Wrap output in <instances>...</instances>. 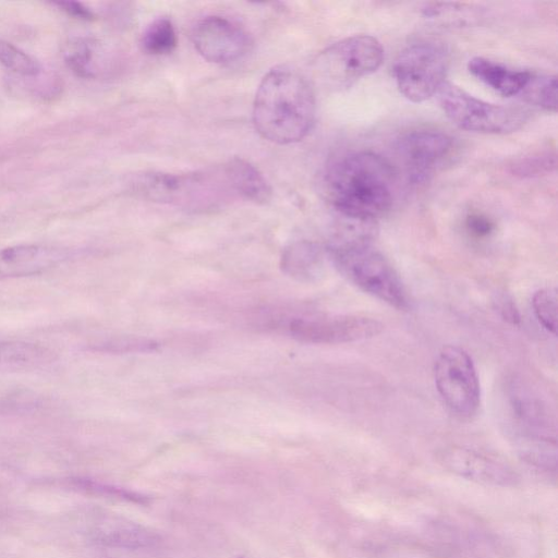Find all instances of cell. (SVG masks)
I'll return each mask as SVG.
<instances>
[{
	"instance_id": "30bf717a",
	"label": "cell",
	"mask_w": 558,
	"mask_h": 558,
	"mask_svg": "<svg viewBox=\"0 0 558 558\" xmlns=\"http://www.w3.org/2000/svg\"><path fill=\"white\" fill-rule=\"evenodd\" d=\"M507 402L517 447L557 442L555 415L537 391L520 379H512L507 388Z\"/></svg>"
},
{
	"instance_id": "4fadbf2b",
	"label": "cell",
	"mask_w": 558,
	"mask_h": 558,
	"mask_svg": "<svg viewBox=\"0 0 558 558\" xmlns=\"http://www.w3.org/2000/svg\"><path fill=\"white\" fill-rule=\"evenodd\" d=\"M438 459L447 470L469 481L504 487L520 481L511 466L473 449L448 447L439 452Z\"/></svg>"
},
{
	"instance_id": "8992f818",
	"label": "cell",
	"mask_w": 558,
	"mask_h": 558,
	"mask_svg": "<svg viewBox=\"0 0 558 558\" xmlns=\"http://www.w3.org/2000/svg\"><path fill=\"white\" fill-rule=\"evenodd\" d=\"M448 63L447 49L437 41L423 40L407 46L392 66L399 92L413 102L430 98L446 82Z\"/></svg>"
},
{
	"instance_id": "f546056e",
	"label": "cell",
	"mask_w": 558,
	"mask_h": 558,
	"mask_svg": "<svg viewBox=\"0 0 558 558\" xmlns=\"http://www.w3.org/2000/svg\"><path fill=\"white\" fill-rule=\"evenodd\" d=\"M53 4L58 5L62 11H64L69 15H72L76 19L92 20L94 16L93 12L80 2L57 1V2H53Z\"/></svg>"
},
{
	"instance_id": "7a4b0ae2",
	"label": "cell",
	"mask_w": 558,
	"mask_h": 558,
	"mask_svg": "<svg viewBox=\"0 0 558 558\" xmlns=\"http://www.w3.org/2000/svg\"><path fill=\"white\" fill-rule=\"evenodd\" d=\"M316 112L314 92L298 71L280 65L260 81L253 102V124L258 134L276 144H292L311 131Z\"/></svg>"
},
{
	"instance_id": "4316f807",
	"label": "cell",
	"mask_w": 558,
	"mask_h": 558,
	"mask_svg": "<svg viewBox=\"0 0 558 558\" xmlns=\"http://www.w3.org/2000/svg\"><path fill=\"white\" fill-rule=\"evenodd\" d=\"M534 314L539 324L550 333L557 331L558 298L555 288H543L532 299Z\"/></svg>"
},
{
	"instance_id": "ffe728a7",
	"label": "cell",
	"mask_w": 558,
	"mask_h": 558,
	"mask_svg": "<svg viewBox=\"0 0 558 558\" xmlns=\"http://www.w3.org/2000/svg\"><path fill=\"white\" fill-rule=\"evenodd\" d=\"M104 50L95 41L77 38L66 45L64 60L81 77H96L101 72Z\"/></svg>"
},
{
	"instance_id": "ac0fdd59",
	"label": "cell",
	"mask_w": 558,
	"mask_h": 558,
	"mask_svg": "<svg viewBox=\"0 0 558 558\" xmlns=\"http://www.w3.org/2000/svg\"><path fill=\"white\" fill-rule=\"evenodd\" d=\"M58 359L50 348L27 341H0V371H29Z\"/></svg>"
},
{
	"instance_id": "9c48e42d",
	"label": "cell",
	"mask_w": 558,
	"mask_h": 558,
	"mask_svg": "<svg viewBox=\"0 0 558 558\" xmlns=\"http://www.w3.org/2000/svg\"><path fill=\"white\" fill-rule=\"evenodd\" d=\"M453 149V138L436 130L408 132L395 145L398 166L413 184L428 181L449 160Z\"/></svg>"
},
{
	"instance_id": "4dcf8cb0",
	"label": "cell",
	"mask_w": 558,
	"mask_h": 558,
	"mask_svg": "<svg viewBox=\"0 0 558 558\" xmlns=\"http://www.w3.org/2000/svg\"><path fill=\"white\" fill-rule=\"evenodd\" d=\"M232 558H258V557H255V556H250V555H236Z\"/></svg>"
},
{
	"instance_id": "5b68a950",
	"label": "cell",
	"mask_w": 558,
	"mask_h": 558,
	"mask_svg": "<svg viewBox=\"0 0 558 558\" xmlns=\"http://www.w3.org/2000/svg\"><path fill=\"white\" fill-rule=\"evenodd\" d=\"M437 95L446 116L465 131L505 134L520 129L527 119L522 109L483 101L447 81Z\"/></svg>"
},
{
	"instance_id": "9a60e30c",
	"label": "cell",
	"mask_w": 558,
	"mask_h": 558,
	"mask_svg": "<svg viewBox=\"0 0 558 558\" xmlns=\"http://www.w3.org/2000/svg\"><path fill=\"white\" fill-rule=\"evenodd\" d=\"M70 253L34 244L0 250V280L39 275L63 263Z\"/></svg>"
},
{
	"instance_id": "484cf974",
	"label": "cell",
	"mask_w": 558,
	"mask_h": 558,
	"mask_svg": "<svg viewBox=\"0 0 558 558\" xmlns=\"http://www.w3.org/2000/svg\"><path fill=\"white\" fill-rule=\"evenodd\" d=\"M0 62L22 76H36L40 72L37 60L5 40H0Z\"/></svg>"
},
{
	"instance_id": "5bb4252c",
	"label": "cell",
	"mask_w": 558,
	"mask_h": 558,
	"mask_svg": "<svg viewBox=\"0 0 558 558\" xmlns=\"http://www.w3.org/2000/svg\"><path fill=\"white\" fill-rule=\"evenodd\" d=\"M88 534L102 546L128 550L153 548L161 541L159 534L151 529L114 514L96 518Z\"/></svg>"
},
{
	"instance_id": "52a82bcc",
	"label": "cell",
	"mask_w": 558,
	"mask_h": 558,
	"mask_svg": "<svg viewBox=\"0 0 558 558\" xmlns=\"http://www.w3.org/2000/svg\"><path fill=\"white\" fill-rule=\"evenodd\" d=\"M436 389L447 407L461 417L474 415L481 403V385L470 354L448 344L438 352L434 364Z\"/></svg>"
},
{
	"instance_id": "1f68e13d",
	"label": "cell",
	"mask_w": 558,
	"mask_h": 558,
	"mask_svg": "<svg viewBox=\"0 0 558 558\" xmlns=\"http://www.w3.org/2000/svg\"><path fill=\"white\" fill-rule=\"evenodd\" d=\"M5 409H9L8 404L5 402H0V412L4 411Z\"/></svg>"
},
{
	"instance_id": "7402d4cb",
	"label": "cell",
	"mask_w": 558,
	"mask_h": 558,
	"mask_svg": "<svg viewBox=\"0 0 558 558\" xmlns=\"http://www.w3.org/2000/svg\"><path fill=\"white\" fill-rule=\"evenodd\" d=\"M178 44L175 28L167 17L154 20L144 31L141 39L142 48L153 56L172 52Z\"/></svg>"
},
{
	"instance_id": "2e32d148",
	"label": "cell",
	"mask_w": 558,
	"mask_h": 558,
	"mask_svg": "<svg viewBox=\"0 0 558 558\" xmlns=\"http://www.w3.org/2000/svg\"><path fill=\"white\" fill-rule=\"evenodd\" d=\"M233 194L255 204H266L271 198V187L259 170L239 157L229 159L222 166Z\"/></svg>"
},
{
	"instance_id": "d4e9b609",
	"label": "cell",
	"mask_w": 558,
	"mask_h": 558,
	"mask_svg": "<svg viewBox=\"0 0 558 558\" xmlns=\"http://www.w3.org/2000/svg\"><path fill=\"white\" fill-rule=\"evenodd\" d=\"M70 483L72 487L89 495L116 498L135 504H146L147 501V498L145 496L136 492H132L122 487L105 484L89 478H72Z\"/></svg>"
},
{
	"instance_id": "e0dca14e",
	"label": "cell",
	"mask_w": 558,
	"mask_h": 558,
	"mask_svg": "<svg viewBox=\"0 0 558 558\" xmlns=\"http://www.w3.org/2000/svg\"><path fill=\"white\" fill-rule=\"evenodd\" d=\"M468 69L473 76L506 97L521 94L533 74L509 69L483 57L472 58Z\"/></svg>"
},
{
	"instance_id": "83f0119b",
	"label": "cell",
	"mask_w": 558,
	"mask_h": 558,
	"mask_svg": "<svg viewBox=\"0 0 558 558\" xmlns=\"http://www.w3.org/2000/svg\"><path fill=\"white\" fill-rule=\"evenodd\" d=\"M466 230L476 238H485L489 235L495 226L494 222L485 215L473 213L466 216Z\"/></svg>"
},
{
	"instance_id": "6da1fadb",
	"label": "cell",
	"mask_w": 558,
	"mask_h": 558,
	"mask_svg": "<svg viewBox=\"0 0 558 558\" xmlns=\"http://www.w3.org/2000/svg\"><path fill=\"white\" fill-rule=\"evenodd\" d=\"M397 175L386 158L366 150L350 151L328 163L324 189L343 217L371 223L391 208Z\"/></svg>"
},
{
	"instance_id": "603a6c76",
	"label": "cell",
	"mask_w": 558,
	"mask_h": 558,
	"mask_svg": "<svg viewBox=\"0 0 558 558\" xmlns=\"http://www.w3.org/2000/svg\"><path fill=\"white\" fill-rule=\"evenodd\" d=\"M555 169L556 154L551 149L533 151L518 158L510 166L511 173L523 179L545 175Z\"/></svg>"
},
{
	"instance_id": "44dd1931",
	"label": "cell",
	"mask_w": 558,
	"mask_h": 558,
	"mask_svg": "<svg viewBox=\"0 0 558 558\" xmlns=\"http://www.w3.org/2000/svg\"><path fill=\"white\" fill-rule=\"evenodd\" d=\"M320 250L313 243L299 242L291 245L282 255L283 269L295 277L310 278L318 270Z\"/></svg>"
},
{
	"instance_id": "d6986e66",
	"label": "cell",
	"mask_w": 558,
	"mask_h": 558,
	"mask_svg": "<svg viewBox=\"0 0 558 558\" xmlns=\"http://www.w3.org/2000/svg\"><path fill=\"white\" fill-rule=\"evenodd\" d=\"M423 15L445 26H470L480 22L483 11L478 7L458 2H430L422 8Z\"/></svg>"
},
{
	"instance_id": "cb8c5ba5",
	"label": "cell",
	"mask_w": 558,
	"mask_h": 558,
	"mask_svg": "<svg viewBox=\"0 0 558 558\" xmlns=\"http://www.w3.org/2000/svg\"><path fill=\"white\" fill-rule=\"evenodd\" d=\"M535 106L547 111L557 110V78L555 75H534L521 93Z\"/></svg>"
},
{
	"instance_id": "ba28073f",
	"label": "cell",
	"mask_w": 558,
	"mask_h": 558,
	"mask_svg": "<svg viewBox=\"0 0 558 558\" xmlns=\"http://www.w3.org/2000/svg\"><path fill=\"white\" fill-rule=\"evenodd\" d=\"M383 60L384 49L375 37L354 35L322 51L316 60V69L332 87H347L375 72Z\"/></svg>"
},
{
	"instance_id": "3957f363",
	"label": "cell",
	"mask_w": 558,
	"mask_h": 558,
	"mask_svg": "<svg viewBox=\"0 0 558 558\" xmlns=\"http://www.w3.org/2000/svg\"><path fill=\"white\" fill-rule=\"evenodd\" d=\"M329 255L339 271L360 290L398 310L408 307L400 277L365 234L336 242L329 247Z\"/></svg>"
},
{
	"instance_id": "8fae6325",
	"label": "cell",
	"mask_w": 558,
	"mask_h": 558,
	"mask_svg": "<svg viewBox=\"0 0 558 558\" xmlns=\"http://www.w3.org/2000/svg\"><path fill=\"white\" fill-rule=\"evenodd\" d=\"M288 329L300 341L333 344L373 338L383 331L384 325L364 315L312 316L292 319Z\"/></svg>"
},
{
	"instance_id": "f1b7e54d",
	"label": "cell",
	"mask_w": 558,
	"mask_h": 558,
	"mask_svg": "<svg viewBox=\"0 0 558 558\" xmlns=\"http://www.w3.org/2000/svg\"><path fill=\"white\" fill-rule=\"evenodd\" d=\"M497 304L498 311L505 320L512 325L520 324L521 315L515 303L511 298L502 295L501 298L498 299Z\"/></svg>"
},
{
	"instance_id": "7c38bea8",
	"label": "cell",
	"mask_w": 558,
	"mask_h": 558,
	"mask_svg": "<svg viewBox=\"0 0 558 558\" xmlns=\"http://www.w3.org/2000/svg\"><path fill=\"white\" fill-rule=\"evenodd\" d=\"M192 41L197 52L214 63L234 61L250 46V38L242 27L218 15L201 19L192 29Z\"/></svg>"
},
{
	"instance_id": "277c9868",
	"label": "cell",
	"mask_w": 558,
	"mask_h": 558,
	"mask_svg": "<svg viewBox=\"0 0 558 558\" xmlns=\"http://www.w3.org/2000/svg\"><path fill=\"white\" fill-rule=\"evenodd\" d=\"M138 191L155 202L196 209L211 208L235 196L222 168L217 172L145 174Z\"/></svg>"
}]
</instances>
